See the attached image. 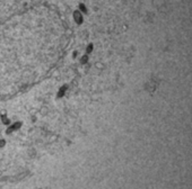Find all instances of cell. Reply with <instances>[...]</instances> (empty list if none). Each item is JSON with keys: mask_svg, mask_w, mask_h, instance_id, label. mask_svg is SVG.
I'll return each mask as SVG.
<instances>
[{"mask_svg": "<svg viewBox=\"0 0 192 189\" xmlns=\"http://www.w3.org/2000/svg\"><path fill=\"white\" fill-rule=\"evenodd\" d=\"M7 120H8L6 118V115H1V117H0V153H1V151L5 150L7 144L6 133L9 132V130L6 128Z\"/></svg>", "mask_w": 192, "mask_h": 189, "instance_id": "obj_1", "label": "cell"}]
</instances>
